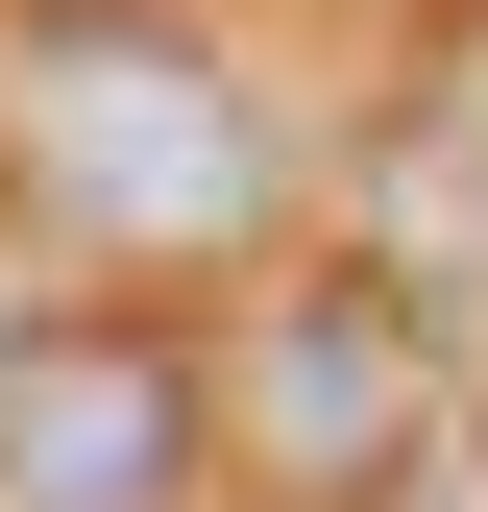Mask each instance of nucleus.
Masks as SVG:
<instances>
[{
	"instance_id": "nucleus-1",
	"label": "nucleus",
	"mask_w": 488,
	"mask_h": 512,
	"mask_svg": "<svg viewBox=\"0 0 488 512\" xmlns=\"http://www.w3.org/2000/svg\"><path fill=\"white\" fill-rule=\"evenodd\" d=\"M0 171H25L49 244H244L293 196L269 98L196 25H147V0H25L0 25Z\"/></svg>"
},
{
	"instance_id": "nucleus-2",
	"label": "nucleus",
	"mask_w": 488,
	"mask_h": 512,
	"mask_svg": "<svg viewBox=\"0 0 488 512\" xmlns=\"http://www.w3.org/2000/svg\"><path fill=\"white\" fill-rule=\"evenodd\" d=\"M244 439H269L318 512H391L415 464H440V293H391V269H318V293H269V342H244Z\"/></svg>"
},
{
	"instance_id": "nucleus-4",
	"label": "nucleus",
	"mask_w": 488,
	"mask_h": 512,
	"mask_svg": "<svg viewBox=\"0 0 488 512\" xmlns=\"http://www.w3.org/2000/svg\"><path fill=\"white\" fill-rule=\"evenodd\" d=\"M391 196H415V269H488V25H464V74H440V122L391 147ZM391 269V293H415Z\"/></svg>"
},
{
	"instance_id": "nucleus-3",
	"label": "nucleus",
	"mask_w": 488,
	"mask_h": 512,
	"mask_svg": "<svg viewBox=\"0 0 488 512\" xmlns=\"http://www.w3.org/2000/svg\"><path fill=\"white\" fill-rule=\"evenodd\" d=\"M220 391L147 317H0V512H196Z\"/></svg>"
},
{
	"instance_id": "nucleus-5",
	"label": "nucleus",
	"mask_w": 488,
	"mask_h": 512,
	"mask_svg": "<svg viewBox=\"0 0 488 512\" xmlns=\"http://www.w3.org/2000/svg\"><path fill=\"white\" fill-rule=\"evenodd\" d=\"M391 512H488V439H440V464H415V488H391Z\"/></svg>"
}]
</instances>
